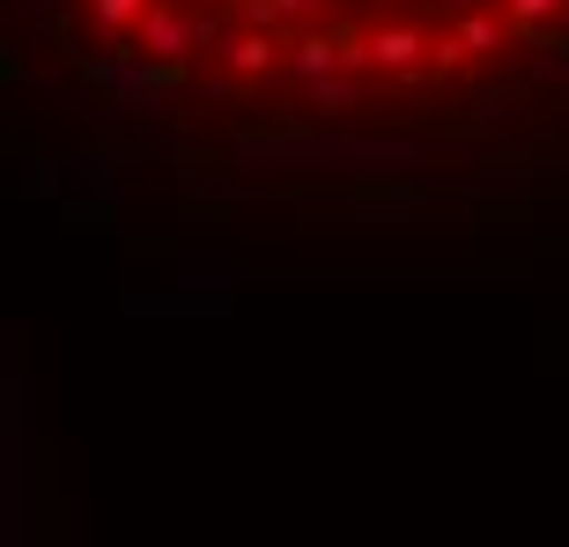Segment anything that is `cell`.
I'll return each instance as SVG.
<instances>
[{"instance_id": "6da1fadb", "label": "cell", "mask_w": 569, "mask_h": 547, "mask_svg": "<svg viewBox=\"0 0 569 547\" xmlns=\"http://www.w3.org/2000/svg\"><path fill=\"white\" fill-rule=\"evenodd\" d=\"M97 119L208 178L569 163V0H30Z\"/></svg>"}]
</instances>
